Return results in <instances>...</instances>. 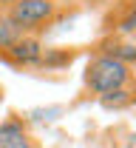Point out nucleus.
I'll return each instance as SVG.
<instances>
[{"label": "nucleus", "instance_id": "obj_3", "mask_svg": "<svg viewBox=\"0 0 136 148\" xmlns=\"http://www.w3.org/2000/svg\"><path fill=\"white\" fill-rule=\"evenodd\" d=\"M43 40L31 34H23L20 40H14L9 49L0 51V63L9 66V69H37L40 60H43Z\"/></svg>", "mask_w": 136, "mask_h": 148}, {"label": "nucleus", "instance_id": "obj_5", "mask_svg": "<svg viewBox=\"0 0 136 148\" xmlns=\"http://www.w3.org/2000/svg\"><path fill=\"white\" fill-rule=\"evenodd\" d=\"M136 29V12H133V0H116L111 14L105 20V34H116V37H128Z\"/></svg>", "mask_w": 136, "mask_h": 148}, {"label": "nucleus", "instance_id": "obj_7", "mask_svg": "<svg viewBox=\"0 0 136 148\" xmlns=\"http://www.w3.org/2000/svg\"><path fill=\"white\" fill-rule=\"evenodd\" d=\"M20 37H23V32H20L17 26L9 20V14L0 9V51H3V49H9V46H12L14 40H20Z\"/></svg>", "mask_w": 136, "mask_h": 148}, {"label": "nucleus", "instance_id": "obj_9", "mask_svg": "<svg viewBox=\"0 0 136 148\" xmlns=\"http://www.w3.org/2000/svg\"><path fill=\"white\" fill-rule=\"evenodd\" d=\"M12 3H17V0H0V9H9Z\"/></svg>", "mask_w": 136, "mask_h": 148}, {"label": "nucleus", "instance_id": "obj_6", "mask_svg": "<svg viewBox=\"0 0 136 148\" xmlns=\"http://www.w3.org/2000/svg\"><path fill=\"white\" fill-rule=\"evenodd\" d=\"M94 54H105V57H114V60H122V63L133 66V60H136V46H133V40H128V37L102 34L97 43H94Z\"/></svg>", "mask_w": 136, "mask_h": 148}, {"label": "nucleus", "instance_id": "obj_4", "mask_svg": "<svg viewBox=\"0 0 136 148\" xmlns=\"http://www.w3.org/2000/svg\"><path fill=\"white\" fill-rule=\"evenodd\" d=\"M0 148H43V145L20 117H9L0 123Z\"/></svg>", "mask_w": 136, "mask_h": 148}, {"label": "nucleus", "instance_id": "obj_8", "mask_svg": "<svg viewBox=\"0 0 136 148\" xmlns=\"http://www.w3.org/2000/svg\"><path fill=\"white\" fill-rule=\"evenodd\" d=\"M131 103H133V88H131V91H114V94L99 97V106H102V108H108V111L131 108Z\"/></svg>", "mask_w": 136, "mask_h": 148}, {"label": "nucleus", "instance_id": "obj_1", "mask_svg": "<svg viewBox=\"0 0 136 148\" xmlns=\"http://www.w3.org/2000/svg\"><path fill=\"white\" fill-rule=\"evenodd\" d=\"M82 3L85 0H17L3 12L23 34L40 37L43 32L54 29L57 23L68 20L71 14H77Z\"/></svg>", "mask_w": 136, "mask_h": 148}, {"label": "nucleus", "instance_id": "obj_10", "mask_svg": "<svg viewBox=\"0 0 136 148\" xmlns=\"http://www.w3.org/2000/svg\"><path fill=\"white\" fill-rule=\"evenodd\" d=\"M3 100H6V94H3V86H0V106H3Z\"/></svg>", "mask_w": 136, "mask_h": 148}, {"label": "nucleus", "instance_id": "obj_2", "mask_svg": "<svg viewBox=\"0 0 136 148\" xmlns=\"http://www.w3.org/2000/svg\"><path fill=\"white\" fill-rule=\"evenodd\" d=\"M82 88H85V94H94L97 100L114 91H131L133 88V66L105 54H91L85 63V71H82Z\"/></svg>", "mask_w": 136, "mask_h": 148}]
</instances>
